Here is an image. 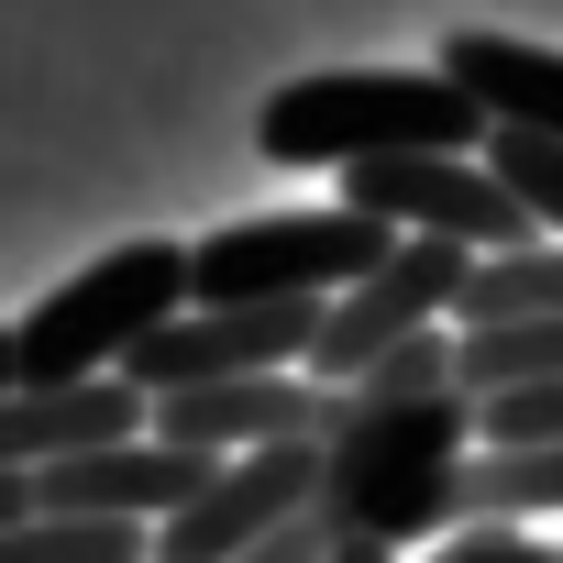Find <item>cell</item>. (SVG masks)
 <instances>
[{
	"label": "cell",
	"mask_w": 563,
	"mask_h": 563,
	"mask_svg": "<svg viewBox=\"0 0 563 563\" xmlns=\"http://www.w3.org/2000/svg\"><path fill=\"white\" fill-rule=\"evenodd\" d=\"M486 166H497V188L530 210V232H541V243H563V144H530V133H486Z\"/></svg>",
	"instance_id": "obj_14"
},
{
	"label": "cell",
	"mask_w": 563,
	"mask_h": 563,
	"mask_svg": "<svg viewBox=\"0 0 563 563\" xmlns=\"http://www.w3.org/2000/svg\"><path fill=\"white\" fill-rule=\"evenodd\" d=\"M0 563H155V530H122V519H12L0 530Z\"/></svg>",
	"instance_id": "obj_13"
},
{
	"label": "cell",
	"mask_w": 563,
	"mask_h": 563,
	"mask_svg": "<svg viewBox=\"0 0 563 563\" xmlns=\"http://www.w3.org/2000/svg\"><path fill=\"white\" fill-rule=\"evenodd\" d=\"M475 111L486 133H530V144H563V56L530 45V34H497V23H453L442 56H431Z\"/></svg>",
	"instance_id": "obj_11"
},
{
	"label": "cell",
	"mask_w": 563,
	"mask_h": 563,
	"mask_svg": "<svg viewBox=\"0 0 563 563\" xmlns=\"http://www.w3.org/2000/svg\"><path fill=\"white\" fill-rule=\"evenodd\" d=\"M475 464V398H354V431L321 453V530L332 552H387L453 530V486Z\"/></svg>",
	"instance_id": "obj_1"
},
{
	"label": "cell",
	"mask_w": 563,
	"mask_h": 563,
	"mask_svg": "<svg viewBox=\"0 0 563 563\" xmlns=\"http://www.w3.org/2000/svg\"><path fill=\"white\" fill-rule=\"evenodd\" d=\"M519 321H563V243H519V254H475L453 332H519Z\"/></svg>",
	"instance_id": "obj_12"
},
{
	"label": "cell",
	"mask_w": 563,
	"mask_h": 563,
	"mask_svg": "<svg viewBox=\"0 0 563 563\" xmlns=\"http://www.w3.org/2000/svg\"><path fill=\"white\" fill-rule=\"evenodd\" d=\"M343 431H354V387H321V376H232V387L155 398V442H177L199 464L299 453V442H343Z\"/></svg>",
	"instance_id": "obj_7"
},
{
	"label": "cell",
	"mask_w": 563,
	"mask_h": 563,
	"mask_svg": "<svg viewBox=\"0 0 563 563\" xmlns=\"http://www.w3.org/2000/svg\"><path fill=\"white\" fill-rule=\"evenodd\" d=\"M464 265L475 254H453V243H398L365 288H343L332 310H321V343H310V376L321 387H365L398 343H420V332H453V299H464Z\"/></svg>",
	"instance_id": "obj_6"
},
{
	"label": "cell",
	"mask_w": 563,
	"mask_h": 563,
	"mask_svg": "<svg viewBox=\"0 0 563 563\" xmlns=\"http://www.w3.org/2000/svg\"><path fill=\"white\" fill-rule=\"evenodd\" d=\"M188 310V243L133 232L100 265H78L67 288H45L12 321V387H100L111 365H133L166 321Z\"/></svg>",
	"instance_id": "obj_3"
},
{
	"label": "cell",
	"mask_w": 563,
	"mask_h": 563,
	"mask_svg": "<svg viewBox=\"0 0 563 563\" xmlns=\"http://www.w3.org/2000/svg\"><path fill=\"white\" fill-rule=\"evenodd\" d=\"M332 563H387V552H332Z\"/></svg>",
	"instance_id": "obj_20"
},
{
	"label": "cell",
	"mask_w": 563,
	"mask_h": 563,
	"mask_svg": "<svg viewBox=\"0 0 563 563\" xmlns=\"http://www.w3.org/2000/svg\"><path fill=\"white\" fill-rule=\"evenodd\" d=\"M265 166H387V155H486V111L442 67H321L265 89L254 111Z\"/></svg>",
	"instance_id": "obj_2"
},
{
	"label": "cell",
	"mask_w": 563,
	"mask_h": 563,
	"mask_svg": "<svg viewBox=\"0 0 563 563\" xmlns=\"http://www.w3.org/2000/svg\"><path fill=\"white\" fill-rule=\"evenodd\" d=\"M475 453H563V387H519L475 409Z\"/></svg>",
	"instance_id": "obj_15"
},
{
	"label": "cell",
	"mask_w": 563,
	"mask_h": 563,
	"mask_svg": "<svg viewBox=\"0 0 563 563\" xmlns=\"http://www.w3.org/2000/svg\"><path fill=\"white\" fill-rule=\"evenodd\" d=\"M552 552H563V541H552Z\"/></svg>",
	"instance_id": "obj_21"
},
{
	"label": "cell",
	"mask_w": 563,
	"mask_h": 563,
	"mask_svg": "<svg viewBox=\"0 0 563 563\" xmlns=\"http://www.w3.org/2000/svg\"><path fill=\"white\" fill-rule=\"evenodd\" d=\"M0 398H12V321H0Z\"/></svg>",
	"instance_id": "obj_19"
},
{
	"label": "cell",
	"mask_w": 563,
	"mask_h": 563,
	"mask_svg": "<svg viewBox=\"0 0 563 563\" xmlns=\"http://www.w3.org/2000/svg\"><path fill=\"white\" fill-rule=\"evenodd\" d=\"M343 210L387 221L398 243H453V254H519V243H541L530 210L497 188L486 155H387V166H354Z\"/></svg>",
	"instance_id": "obj_5"
},
{
	"label": "cell",
	"mask_w": 563,
	"mask_h": 563,
	"mask_svg": "<svg viewBox=\"0 0 563 563\" xmlns=\"http://www.w3.org/2000/svg\"><path fill=\"white\" fill-rule=\"evenodd\" d=\"M155 431V398L133 376H100V387H12L0 398V475H56V464H89L111 442H144Z\"/></svg>",
	"instance_id": "obj_9"
},
{
	"label": "cell",
	"mask_w": 563,
	"mask_h": 563,
	"mask_svg": "<svg viewBox=\"0 0 563 563\" xmlns=\"http://www.w3.org/2000/svg\"><path fill=\"white\" fill-rule=\"evenodd\" d=\"M243 563H332V530H321V508H310V519H288L276 541H254Z\"/></svg>",
	"instance_id": "obj_16"
},
{
	"label": "cell",
	"mask_w": 563,
	"mask_h": 563,
	"mask_svg": "<svg viewBox=\"0 0 563 563\" xmlns=\"http://www.w3.org/2000/svg\"><path fill=\"white\" fill-rule=\"evenodd\" d=\"M486 563H563V552H552V541H530V530H497V541H486Z\"/></svg>",
	"instance_id": "obj_17"
},
{
	"label": "cell",
	"mask_w": 563,
	"mask_h": 563,
	"mask_svg": "<svg viewBox=\"0 0 563 563\" xmlns=\"http://www.w3.org/2000/svg\"><path fill=\"white\" fill-rule=\"evenodd\" d=\"M12 519H34V475H0V530Z\"/></svg>",
	"instance_id": "obj_18"
},
{
	"label": "cell",
	"mask_w": 563,
	"mask_h": 563,
	"mask_svg": "<svg viewBox=\"0 0 563 563\" xmlns=\"http://www.w3.org/2000/svg\"><path fill=\"white\" fill-rule=\"evenodd\" d=\"M398 254L387 221L365 210H265V221H221L188 243V310H265V299H343Z\"/></svg>",
	"instance_id": "obj_4"
},
{
	"label": "cell",
	"mask_w": 563,
	"mask_h": 563,
	"mask_svg": "<svg viewBox=\"0 0 563 563\" xmlns=\"http://www.w3.org/2000/svg\"><path fill=\"white\" fill-rule=\"evenodd\" d=\"M221 464H199V453H177V442H111V453H89V464H56V475H34V508L45 519H122V530H166L199 486H210Z\"/></svg>",
	"instance_id": "obj_10"
},
{
	"label": "cell",
	"mask_w": 563,
	"mask_h": 563,
	"mask_svg": "<svg viewBox=\"0 0 563 563\" xmlns=\"http://www.w3.org/2000/svg\"><path fill=\"white\" fill-rule=\"evenodd\" d=\"M321 453H332V442L221 464V475H210V486L155 530V563H243L254 541H276L288 519H310V508H321Z\"/></svg>",
	"instance_id": "obj_8"
}]
</instances>
